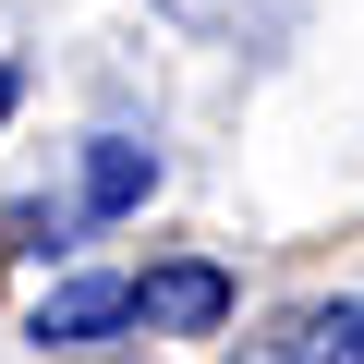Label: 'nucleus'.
<instances>
[{"label": "nucleus", "mask_w": 364, "mask_h": 364, "mask_svg": "<svg viewBox=\"0 0 364 364\" xmlns=\"http://www.w3.org/2000/svg\"><path fill=\"white\" fill-rule=\"evenodd\" d=\"M134 316L170 328V340H207V328H231V279H219L207 255H170V267L134 279Z\"/></svg>", "instance_id": "1"}, {"label": "nucleus", "mask_w": 364, "mask_h": 364, "mask_svg": "<svg viewBox=\"0 0 364 364\" xmlns=\"http://www.w3.org/2000/svg\"><path fill=\"white\" fill-rule=\"evenodd\" d=\"M146 182H158V158H146V146H85V219L146 207Z\"/></svg>", "instance_id": "3"}, {"label": "nucleus", "mask_w": 364, "mask_h": 364, "mask_svg": "<svg viewBox=\"0 0 364 364\" xmlns=\"http://www.w3.org/2000/svg\"><path fill=\"white\" fill-rule=\"evenodd\" d=\"M13 109H25V73H13V61H0V122H13Z\"/></svg>", "instance_id": "5"}, {"label": "nucleus", "mask_w": 364, "mask_h": 364, "mask_svg": "<svg viewBox=\"0 0 364 364\" xmlns=\"http://www.w3.org/2000/svg\"><path fill=\"white\" fill-rule=\"evenodd\" d=\"M122 328H146V316H134V279H61V291L37 304V340H49V352H97V340H122Z\"/></svg>", "instance_id": "2"}, {"label": "nucleus", "mask_w": 364, "mask_h": 364, "mask_svg": "<svg viewBox=\"0 0 364 364\" xmlns=\"http://www.w3.org/2000/svg\"><path fill=\"white\" fill-rule=\"evenodd\" d=\"M304 364H364V291H352V304H316V316H304Z\"/></svg>", "instance_id": "4"}]
</instances>
